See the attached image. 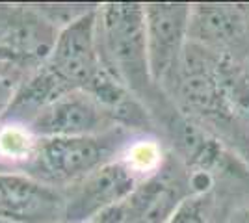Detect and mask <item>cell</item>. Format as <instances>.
<instances>
[{
    "mask_svg": "<svg viewBox=\"0 0 249 223\" xmlns=\"http://www.w3.org/2000/svg\"><path fill=\"white\" fill-rule=\"evenodd\" d=\"M171 101L249 168V62L219 56L188 41Z\"/></svg>",
    "mask_w": 249,
    "mask_h": 223,
    "instance_id": "cell-1",
    "label": "cell"
},
{
    "mask_svg": "<svg viewBox=\"0 0 249 223\" xmlns=\"http://www.w3.org/2000/svg\"><path fill=\"white\" fill-rule=\"evenodd\" d=\"M97 35L103 67L140 97L153 114L160 95L151 82L143 4H104L97 10Z\"/></svg>",
    "mask_w": 249,
    "mask_h": 223,
    "instance_id": "cell-2",
    "label": "cell"
},
{
    "mask_svg": "<svg viewBox=\"0 0 249 223\" xmlns=\"http://www.w3.org/2000/svg\"><path fill=\"white\" fill-rule=\"evenodd\" d=\"M132 132L112 128L95 136L76 138H36L21 171L52 188L65 190L101 166L119 158L132 141Z\"/></svg>",
    "mask_w": 249,
    "mask_h": 223,
    "instance_id": "cell-3",
    "label": "cell"
},
{
    "mask_svg": "<svg viewBox=\"0 0 249 223\" xmlns=\"http://www.w3.org/2000/svg\"><path fill=\"white\" fill-rule=\"evenodd\" d=\"M58 34L43 8L0 4V82L13 91L49 60Z\"/></svg>",
    "mask_w": 249,
    "mask_h": 223,
    "instance_id": "cell-4",
    "label": "cell"
},
{
    "mask_svg": "<svg viewBox=\"0 0 249 223\" xmlns=\"http://www.w3.org/2000/svg\"><path fill=\"white\" fill-rule=\"evenodd\" d=\"M190 193L188 171L175 156L167 154L126 199L106 208L93 223H166Z\"/></svg>",
    "mask_w": 249,
    "mask_h": 223,
    "instance_id": "cell-5",
    "label": "cell"
},
{
    "mask_svg": "<svg viewBox=\"0 0 249 223\" xmlns=\"http://www.w3.org/2000/svg\"><path fill=\"white\" fill-rule=\"evenodd\" d=\"M145 34L151 82L160 95L171 99L178 84L188 45V4H147Z\"/></svg>",
    "mask_w": 249,
    "mask_h": 223,
    "instance_id": "cell-6",
    "label": "cell"
},
{
    "mask_svg": "<svg viewBox=\"0 0 249 223\" xmlns=\"http://www.w3.org/2000/svg\"><path fill=\"white\" fill-rule=\"evenodd\" d=\"M147 175L134 162L119 156L65 188L63 223H93L106 208L126 199Z\"/></svg>",
    "mask_w": 249,
    "mask_h": 223,
    "instance_id": "cell-7",
    "label": "cell"
},
{
    "mask_svg": "<svg viewBox=\"0 0 249 223\" xmlns=\"http://www.w3.org/2000/svg\"><path fill=\"white\" fill-rule=\"evenodd\" d=\"M188 41L219 56L249 62V6H190Z\"/></svg>",
    "mask_w": 249,
    "mask_h": 223,
    "instance_id": "cell-8",
    "label": "cell"
},
{
    "mask_svg": "<svg viewBox=\"0 0 249 223\" xmlns=\"http://www.w3.org/2000/svg\"><path fill=\"white\" fill-rule=\"evenodd\" d=\"M97 10L99 8H89L60 28L47 60V64L74 89H86L103 69L97 35Z\"/></svg>",
    "mask_w": 249,
    "mask_h": 223,
    "instance_id": "cell-9",
    "label": "cell"
},
{
    "mask_svg": "<svg viewBox=\"0 0 249 223\" xmlns=\"http://www.w3.org/2000/svg\"><path fill=\"white\" fill-rule=\"evenodd\" d=\"M63 218L62 190L21 170L0 171V223H63Z\"/></svg>",
    "mask_w": 249,
    "mask_h": 223,
    "instance_id": "cell-10",
    "label": "cell"
},
{
    "mask_svg": "<svg viewBox=\"0 0 249 223\" xmlns=\"http://www.w3.org/2000/svg\"><path fill=\"white\" fill-rule=\"evenodd\" d=\"M24 128L34 138H76L103 134L117 127L88 91L74 89L39 112Z\"/></svg>",
    "mask_w": 249,
    "mask_h": 223,
    "instance_id": "cell-11",
    "label": "cell"
},
{
    "mask_svg": "<svg viewBox=\"0 0 249 223\" xmlns=\"http://www.w3.org/2000/svg\"><path fill=\"white\" fill-rule=\"evenodd\" d=\"M71 91H74L73 86L45 62L21 84L15 86L4 110L0 112V125L26 127L39 112Z\"/></svg>",
    "mask_w": 249,
    "mask_h": 223,
    "instance_id": "cell-12",
    "label": "cell"
},
{
    "mask_svg": "<svg viewBox=\"0 0 249 223\" xmlns=\"http://www.w3.org/2000/svg\"><path fill=\"white\" fill-rule=\"evenodd\" d=\"M84 91H88L101 106L110 123L117 128H124L128 132H153L155 117L147 104L136 97L124 84H121L115 76L101 69V73L93 78V82Z\"/></svg>",
    "mask_w": 249,
    "mask_h": 223,
    "instance_id": "cell-13",
    "label": "cell"
},
{
    "mask_svg": "<svg viewBox=\"0 0 249 223\" xmlns=\"http://www.w3.org/2000/svg\"><path fill=\"white\" fill-rule=\"evenodd\" d=\"M218 201L216 193H190L177 205L166 223H216Z\"/></svg>",
    "mask_w": 249,
    "mask_h": 223,
    "instance_id": "cell-14",
    "label": "cell"
},
{
    "mask_svg": "<svg viewBox=\"0 0 249 223\" xmlns=\"http://www.w3.org/2000/svg\"><path fill=\"white\" fill-rule=\"evenodd\" d=\"M225 223H249V203L248 205H242L238 208H234Z\"/></svg>",
    "mask_w": 249,
    "mask_h": 223,
    "instance_id": "cell-15",
    "label": "cell"
},
{
    "mask_svg": "<svg viewBox=\"0 0 249 223\" xmlns=\"http://www.w3.org/2000/svg\"><path fill=\"white\" fill-rule=\"evenodd\" d=\"M11 91L6 87V86L0 82V112L4 110V106H6V103H8V99H10Z\"/></svg>",
    "mask_w": 249,
    "mask_h": 223,
    "instance_id": "cell-16",
    "label": "cell"
},
{
    "mask_svg": "<svg viewBox=\"0 0 249 223\" xmlns=\"http://www.w3.org/2000/svg\"><path fill=\"white\" fill-rule=\"evenodd\" d=\"M11 170H17V168H13L11 164H8V162H4V160L0 158V171H11Z\"/></svg>",
    "mask_w": 249,
    "mask_h": 223,
    "instance_id": "cell-17",
    "label": "cell"
}]
</instances>
